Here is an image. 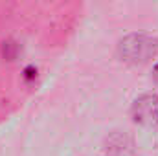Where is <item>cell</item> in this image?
Listing matches in <instances>:
<instances>
[{"label":"cell","mask_w":158,"mask_h":156,"mask_svg":"<svg viewBox=\"0 0 158 156\" xmlns=\"http://www.w3.org/2000/svg\"><path fill=\"white\" fill-rule=\"evenodd\" d=\"M156 51L158 40L149 37V35H142V33L127 35L118 44L119 57L127 63H132V64H143V63L151 61L156 55Z\"/></svg>","instance_id":"6da1fadb"},{"label":"cell","mask_w":158,"mask_h":156,"mask_svg":"<svg viewBox=\"0 0 158 156\" xmlns=\"http://www.w3.org/2000/svg\"><path fill=\"white\" fill-rule=\"evenodd\" d=\"M131 116L136 123L143 127L158 129V96L156 94L140 96L131 107Z\"/></svg>","instance_id":"7a4b0ae2"},{"label":"cell","mask_w":158,"mask_h":156,"mask_svg":"<svg viewBox=\"0 0 158 156\" xmlns=\"http://www.w3.org/2000/svg\"><path fill=\"white\" fill-rule=\"evenodd\" d=\"M155 79H156V83H158V64L155 66Z\"/></svg>","instance_id":"3957f363"}]
</instances>
